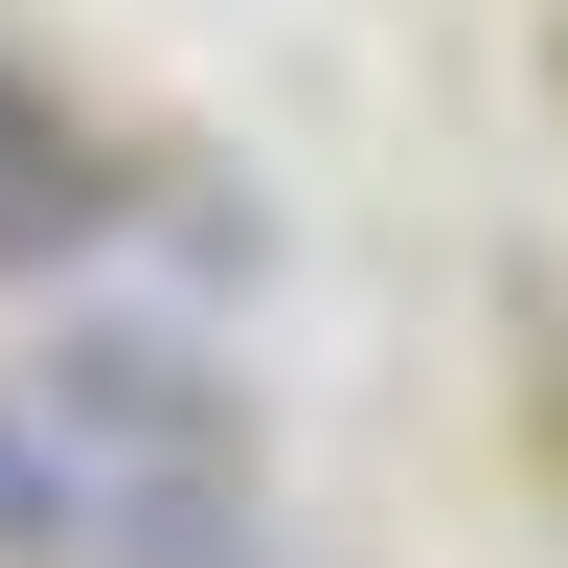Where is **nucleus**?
I'll use <instances>...</instances> for the list:
<instances>
[{"mask_svg":"<svg viewBox=\"0 0 568 568\" xmlns=\"http://www.w3.org/2000/svg\"><path fill=\"white\" fill-rule=\"evenodd\" d=\"M0 546H91V455L45 433L23 387H0Z\"/></svg>","mask_w":568,"mask_h":568,"instance_id":"nucleus-1","label":"nucleus"},{"mask_svg":"<svg viewBox=\"0 0 568 568\" xmlns=\"http://www.w3.org/2000/svg\"><path fill=\"white\" fill-rule=\"evenodd\" d=\"M45 182H69V136H45V91L0 69V251H23V205H45Z\"/></svg>","mask_w":568,"mask_h":568,"instance_id":"nucleus-2","label":"nucleus"}]
</instances>
